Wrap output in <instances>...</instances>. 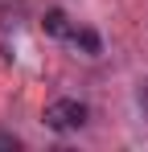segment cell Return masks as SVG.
<instances>
[{
	"mask_svg": "<svg viewBox=\"0 0 148 152\" xmlns=\"http://www.w3.org/2000/svg\"><path fill=\"white\" fill-rule=\"evenodd\" d=\"M41 119H45V127H53V132H78V127L86 124V103L53 99L45 111H41Z\"/></svg>",
	"mask_w": 148,
	"mask_h": 152,
	"instance_id": "1",
	"label": "cell"
},
{
	"mask_svg": "<svg viewBox=\"0 0 148 152\" xmlns=\"http://www.w3.org/2000/svg\"><path fill=\"white\" fill-rule=\"evenodd\" d=\"M66 41H74V45H82V50L91 53V58H95V53H103V41H99V33H91V29H70V37H66Z\"/></svg>",
	"mask_w": 148,
	"mask_h": 152,
	"instance_id": "3",
	"label": "cell"
},
{
	"mask_svg": "<svg viewBox=\"0 0 148 152\" xmlns=\"http://www.w3.org/2000/svg\"><path fill=\"white\" fill-rule=\"evenodd\" d=\"M41 25H45V33H53V37H70V29H74V25H70V17H66L62 8H49Z\"/></svg>",
	"mask_w": 148,
	"mask_h": 152,
	"instance_id": "2",
	"label": "cell"
},
{
	"mask_svg": "<svg viewBox=\"0 0 148 152\" xmlns=\"http://www.w3.org/2000/svg\"><path fill=\"white\" fill-rule=\"evenodd\" d=\"M21 148V136H12V132H0V152H17Z\"/></svg>",
	"mask_w": 148,
	"mask_h": 152,
	"instance_id": "4",
	"label": "cell"
},
{
	"mask_svg": "<svg viewBox=\"0 0 148 152\" xmlns=\"http://www.w3.org/2000/svg\"><path fill=\"white\" fill-rule=\"evenodd\" d=\"M140 103H144V111H148V82H144V91H140Z\"/></svg>",
	"mask_w": 148,
	"mask_h": 152,
	"instance_id": "5",
	"label": "cell"
}]
</instances>
